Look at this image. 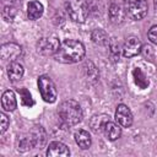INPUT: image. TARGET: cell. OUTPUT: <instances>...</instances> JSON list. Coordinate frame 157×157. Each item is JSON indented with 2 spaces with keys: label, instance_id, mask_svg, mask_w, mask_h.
Wrapping results in <instances>:
<instances>
[{
  "label": "cell",
  "instance_id": "6da1fadb",
  "mask_svg": "<svg viewBox=\"0 0 157 157\" xmlns=\"http://www.w3.org/2000/svg\"><path fill=\"white\" fill-rule=\"evenodd\" d=\"M86 49L85 45L75 39H65L60 43L58 52L53 55L58 63L61 64H74L78 63L85 58Z\"/></svg>",
  "mask_w": 157,
  "mask_h": 157
},
{
  "label": "cell",
  "instance_id": "7a4b0ae2",
  "mask_svg": "<svg viewBox=\"0 0 157 157\" xmlns=\"http://www.w3.org/2000/svg\"><path fill=\"white\" fill-rule=\"evenodd\" d=\"M58 114L60 120L67 126L77 125L83 118L81 105L75 99H67L61 102L58 108Z\"/></svg>",
  "mask_w": 157,
  "mask_h": 157
},
{
  "label": "cell",
  "instance_id": "3957f363",
  "mask_svg": "<svg viewBox=\"0 0 157 157\" xmlns=\"http://www.w3.org/2000/svg\"><path fill=\"white\" fill-rule=\"evenodd\" d=\"M66 12L74 22L82 23L88 16V4L86 0H67L65 2Z\"/></svg>",
  "mask_w": 157,
  "mask_h": 157
},
{
  "label": "cell",
  "instance_id": "277c9868",
  "mask_svg": "<svg viewBox=\"0 0 157 157\" xmlns=\"http://www.w3.org/2000/svg\"><path fill=\"white\" fill-rule=\"evenodd\" d=\"M38 88L40 92V96L43 98L44 102L47 103H54L58 98V91L55 87V83L53 82V80L47 76V75H42L38 77Z\"/></svg>",
  "mask_w": 157,
  "mask_h": 157
},
{
  "label": "cell",
  "instance_id": "5b68a950",
  "mask_svg": "<svg viewBox=\"0 0 157 157\" xmlns=\"http://www.w3.org/2000/svg\"><path fill=\"white\" fill-rule=\"evenodd\" d=\"M60 47V42L56 37H43L37 42V53L44 56L54 55Z\"/></svg>",
  "mask_w": 157,
  "mask_h": 157
},
{
  "label": "cell",
  "instance_id": "8992f818",
  "mask_svg": "<svg viewBox=\"0 0 157 157\" xmlns=\"http://www.w3.org/2000/svg\"><path fill=\"white\" fill-rule=\"evenodd\" d=\"M147 10H148V5L146 0H137V1H132V2H128L126 6V15L134 20V21H139L141 18H144L147 15Z\"/></svg>",
  "mask_w": 157,
  "mask_h": 157
},
{
  "label": "cell",
  "instance_id": "52a82bcc",
  "mask_svg": "<svg viewBox=\"0 0 157 157\" xmlns=\"http://www.w3.org/2000/svg\"><path fill=\"white\" fill-rule=\"evenodd\" d=\"M121 50H123V55H124L125 58L136 56V55L140 54L141 50H142V43H141V40H140L137 37L130 36V37H128V38L125 39Z\"/></svg>",
  "mask_w": 157,
  "mask_h": 157
},
{
  "label": "cell",
  "instance_id": "ba28073f",
  "mask_svg": "<svg viewBox=\"0 0 157 157\" xmlns=\"http://www.w3.org/2000/svg\"><path fill=\"white\" fill-rule=\"evenodd\" d=\"M0 54L4 61H16V59H18L22 54V48L17 43H5L1 45Z\"/></svg>",
  "mask_w": 157,
  "mask_h": 157
},
{
  "label": "cell",
  "instance_id": "9c48e42d",
  "mask_svg": "<svg viewBox=\"0 0 157 157\" xmlns=\"http://www.w3.org/2000/svg\"><path fill=\"white\" fill-rule=\"evenodd\" d=\"M115 120L123 128L131 126V124L134 121V117H132L130 108L125 104H119L117 107V110H115Z\"/></svg>",
  "mask_w": 157,
  "mask_h": 157
},
{
  "label": "cell",
  "instance_id": "30bf717a",
  "mask_svg": "<svg viewBox=\"0 0 157 157\" xmlns=\"http://www.w3.org/2000/svg\"><path fill=\"white\" fill-rule=\"evenodd\" d=\"M47 156L48 157H67L70 156V150L61 141H53L49 144L47 148Z\"/></svg>",
  "mask_w": 157,
  "mask_h": 157
},
{
  "label": "cell",
  "instance_id": "8fae6325",
  "mask_svg": "<svg viewBox=\"0 0 157 157\" xmlns=\"http://www.w3.org/2000/svg\"><path fill=\"white\" fill-rule=\"evenodd\" d=\"M125 15H126V10H124L120 5L118 4H112L108 9V17H109V21L114 25H120L124 22V18H125Z\"/></svg>",
  "mask_w": 157,
  "mask_h": 157
},
{
  "label": "cell",
  "instance_id": "7c38bea8",
  "mask_svg": "<svg viewBox=\"0 0 157 157\" xmlns=\"http://www.w3.org/2000/svg\"><path fill=\"white\" fill-rule=\"evenodd\" d=\"M103 132L105 135V137L110 141H115L120 137L121 135V128L118 123H114L112 120H108L103 128Z\"/></svg>",
  "mask_w": 157,
  "mask_h": 157
},
{
  "label": "cell",
  "instance_id": "4fadbf2b",
  "mask_svg": "<svg viewBox=\"0 0 157 157\" xmlns=\"http://www.w3.org/2000/svg\"><path fill=\"white\" fill-rule=\"evenodd\" d=\"M29 135L33 140V144H34V147H39L42 148L47 141V132L44 130L43 126L40 125H36L33 126V129L29 131Z\"/></svg>",
  "mask_w": 157,
  "mask_h": 157
},
{
  "label": "cell",
  "instance_id": "5bb4252c",
  "mask_svg": "<svg viewBox=\"0 0 157 157\" xmlns=\"http://www.w3.org/2000/svg\"><path fill=\"white\" fill-rule=\"evenodd\" d=\"M1 105L4 110L6 112H12L17 108V101H16V94L11 90H6L2 96H1Z\"/></svg>",
  "mask_w": 157,
  "mask_h": 157
},
{
  "label": "cell",
  "instance_id": "9a60e30c",
  "mask_svg": "<svg viewBox=\"0 0 157 157\" xmlns=\"http://www.w3.org/2000/svg\"><path fill=\"white\" fill-rule=\"evenodd\" d=\"M6 71H7V76L10 78V81H12V82H16V81L21 80L22 76H23V74H25L23 66L20 63H17V61L9 63Z\"/></svg>",
  "mask_w": 157,
  "mask_h": 157
},
{
  "label": "cell",
  "instance_id": "2e32d148",
  "mask_svg": "<svg viewBox=\"0 0 157 157\" xmlns=\"http://www.w3.org/2000/svg\"><path fill=\"white\" fill-rule=\"evenodd\" d=\"M108 120H110L109 119V115H107V114H96V115H93L90 119V123L88 124H90L91 130L93 132L98 134V132L103 131V128H104V125H105V123Z\"/></svg>",
  "mask_w": 157,
  "mask_h": 157
},
{
  "label": "cell",
  "instance_id": "e0dca14e",
  "mask_svg": "<svg viewBox=\"0 0 157 157\" xmlns=\"http://www.w3.org/2000/svg\"><path fill=\"white\" fill-rule=\"evenodd\" d=\"M43 11H44L43 5L39 1H37V0H32L27 5V16L32 21L38 20L43 15Z\"/></svg>",
  "mask_w": 157,
  "mask_h": 157
},
{
  "label": "cell",
  "instance_id": "ac0fdd59",
  "mask_svg": "<svg viewBox=\"0 0 157 157\" xmlns=\"http://www.w3.org/2000/svg\"><path fill=\"white\" fill-rule=\"evenodd\" d=\"M75 141L78 145V147H81L82 150H87L92 144L91 135L88 134V131H86L83 129H80L75 132Z\"/></svg>",
  "mask_w": 157,
  "mask_h": 157
},
{
  "label": "cell",
  "instance_id": "d6986e66",
  "mask_svg": "<svg viewBox=\"0 0 157 157\" xmlns=\"http://www.w3.org/2000/svg\"><path fill=\"white\" fill-rule=\"evenodd\" d=\"M91 39H92L93 43H96V44H98V45H107L110 38H109L108 33H107L104 29H102V28H96V29H93L92 33H91Z\"/></svg>",
  "mask_w": 157,
  "mask_h": 157
},
{
  "label": "cell",
  "instance_id": "ffe728a7",
  "mask_svg": "<svg viewBox=\"0 0 157 157\" xmlns=\"http://www.w3.org/2000/svg\"><path fill=\"white\" fill-rule=\"evenodd\" d=\"M83 71H85V75H86V78L90 81V82H96L98 81V77H99V72H98V69L94 66V64L91 61V60H87L83 65Z\"/></svg>",
  "mask_w": 157,
  "mask_h": 157
},
{
  "label": "cell",
  "instance_id": "44dd1931",
  "mask_svg": "<svg viewBox=\"0 0 157 157\" xmlns=\"http://www.w3.org/2000/svg\"><path fill=\"white\" fill-rule=\"evenodd\" d=\"M108 48H109V53L110 56L114 61L119 60V52H120V45H119V40L117 38H110L108 42Z\"/></svg>",
  "mask_w": 157,
  "mask_h": 157
},
{
  "label": "cell",
  "instance_id": "7402d4cb",
  "mask_svg": "<svg viewBox=\"0 0 157 157\" xmlns=\"http://www.w3.org/2000/svg\"><path fill=\"white\" fill-rule=\"evenodd\" d=\"M132 75H134V78H135V83L140 87V88H146L148 86V80L147 77L144 75V72L140 70V69H135L132 71Z\"/></svg>",
  "mask_w": 157,
  "mask_h": 157
},
{
  "label": "cell",
  "instance_id": "603a6c76",
  "mask_svg": "<svg viewBox=\"0 0 157 157\" xmlns=\"http://www.w3.org/2000/svg\"><path fill=\"white\" fill-rule=\"evenodd\" d=\"M16 15V10L12 6H5L2 10V17L6 21H12V18Z\"/></svg>",
  "mask_w": 157,
  "mask_h": 157
},
{
  "label": "cell",
  "instance_id": "cb8c5ba5",
  "mask_svg": "<svg viewBox=\"0 0 157 157\" xmlns=\"http://www.w3.org/2000/svg\"><path fill=\"white\" fill-rule=\"evenodd\" d=\"M0 120H1V125H0V132H1V134H4V132L7 130V128H9L10 120H9V118L6 117V114H5L4 112H1V113H0Z\"/></svg>",
  "mask_w": 157,
  "mask_h": 157
},
{
  "label": "cell",
  "instance_id": "d4e9b609",
  "mask_svg": "<svg viewBox=\"0 0 157 157\" xmlns=\"http://www.w3.org/2000/svg\"><path fill=\"white\" fill-rule=\"evenodd\" d=\"M147 37H148V39H150L151 43H153V44L157 45V25L152 26V27L148 29Z\"/></svg>",
  "mask_w": 157,
  "mask_h": 157
},
{
  "label": "cell",
  "instance_id": "484cf974",
  "mask_svg": "<svg viewBox=\"0 0 157 157\" xmlns=\"http://www.w3.org/2000/svg\"><path fill=\"white\" fill-rule=\"evenodd\" d=\"M124 1L128 4V2H132V1H137V0H124Z\"/></svg>",
  "mask_w": 157,
  "mask_h": 157
}]
</instances>
